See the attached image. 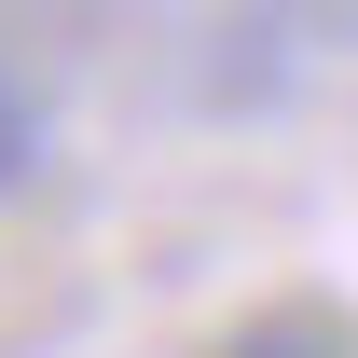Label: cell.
<instances>
[{
	"mask_svg": "<svg viewBox=\"0 0 358 358\" xmlns=\"http://www.w3.org/2000/svg\"><path fill=\"white\" fill-rule=\"evenodd\" d=\"M221 358H358V345L331 331V317H303V303H275V317H248V331H234Z\"/></svg>",
	"mask_w": 358,
	"mask_h": 358,
	"instance_id": "1",
	"label": "cell"
},
{
	"mask_svg": "<svg viewBox=\"0 0 358 358\" xmlns=\"http://www.w3.org/2000/svg\"><path fill=\"white\" fill-rule=\"evenodd\" d=\"M28 179H42V96L0 69V193H28Z\"/></svg>",
	"mask_w": 358,
	"mask_h": 358,
	"instance_id": "2",
	"label": "cell"
}]
</instances>
